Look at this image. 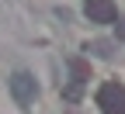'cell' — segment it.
<instances>
[{
    "mask_svg": "<svg viewBox=\"0 0 125 114\" xmlns=\"http://www.w3.org/2000/svg\"><path fill=\"white\" fill-rule=\"evenodd\" d=\"M10 93H14V100H18V104H31V100H35V93H38L35 76L24 73V69H18V73L10 76Z\"/></svg>",
    "mask_w": 125,
    "mask_h": 114,
    "instance_id": "cell-2",
    "label": "cell"
},
{
    "mask_svg": "<svg viewBox=\"0 0 125 114\" xmlns=\"http://www.w3.org/2000/svg\"><path fill=\"white\" fill-rule=\"evenodd\" d=\"M87 52H94V55H111V45H108V42H94V45H87Z\"/></svg>",
    "mask_w": 125,
    "mask_h": 114,
    "instance_id": "cell-4",
    "label": "cell"
},
{
    "mask_svg": "<svg viewBox=\"0 0 125 114\" xmlns=\"http://www.w3.org/2000/svg\"><path fill=\"white\" fill-rule=\"evenodd\" d=\"M97 107L104 114H125V87L122 83H104L97 90Z\"/></svg>",
    "mask_w": 125,
    "mask_h": 114,
    "instance_id": "cell-1",
    "label": "cell"
},
{
    "mask_svg": "<svg viewBox=\"0 0 125 114\" xmlns=\"http://www.w3.org/2000/svg\"><path fill=\"white\" fill-rule=\"evenodd\" d=\"M83 14H87L94 24H111V21H118V7L111 4V0H87V4H83Z\"/></svg>",
    "mask_w": 125,
    "mask_h": 114,
    "instance_id": "cell-3",
    "label": "cell"
},
{
    "mask_svg": "<svg viewBox=\"0 0 125 114\" xmlns=\"http://www.w3.org/2000/svg\"><path fill=\"white\" fill-rule=\"evenodd\" d=\"M118 38H122V42H125V18H122V21H118Z\"/></svg>",
    "mask_w": 125,
    "mask_h": 114,
    "instance_id": "cell-5",
    "label": "cell"
}]
</instances>
